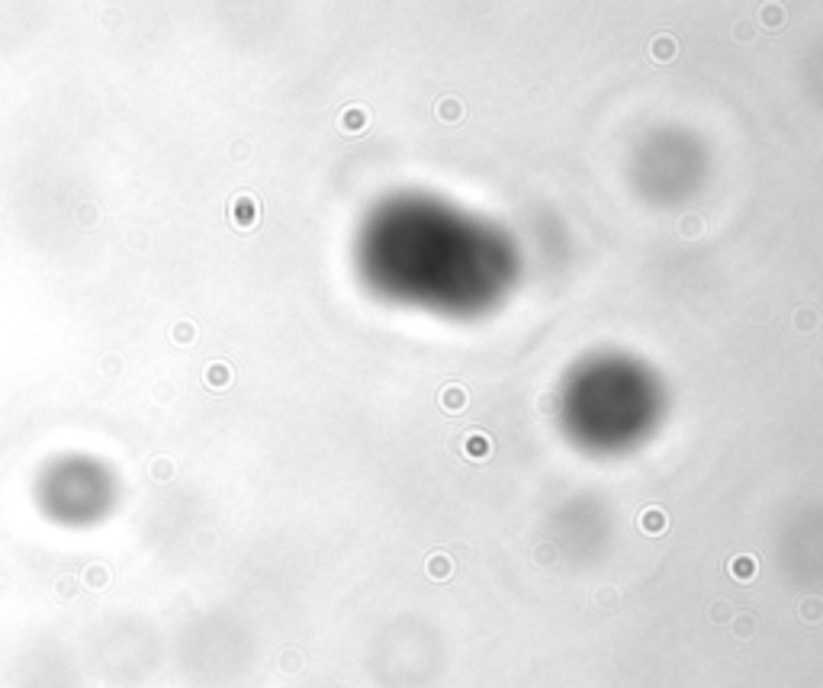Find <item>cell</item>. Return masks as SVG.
<instances>
[{"label":"cell","mask_w":823,"mask_h":688,"mask_svg":"<svg viewBox=\"0 0 823 688\" xmlns=\"http://www.w3.org/2000/svg\"><path fill=\"white\" fill-rule=\"evenodd\" d=\"M441 402H444V408H447V412H460V408L466 405V396H463V389H460V386H454V389H444V399Z\"/></svg>","instance_id":"1"},{"label":"cell","mask_w":823,"mask_h":688,"mask_svg":"<svg viewBox=\"0 0 823 688\" xmlns=\"http://www.w3.org/2000/svg\"><path fill=\"white\" fill-rule=\"evenodd\" d=\"M643 528L647 531H663L666 528V514L656 512V508H650V512L643 514Z\"/></svg>","instance_id":"2"},{"label":"cell","mask_w":823,"mask_h":688,"mask_svg":"<svg viewBox=\"0 0 823 688\" xmlns=\"http://www.w3.org/2000/svg\"><path fill=\"white\" fill-rule=\"evenodd\" d=\"M470 454L473 457H486L489 454V441L486 438H470Z\"/></svg>","instance_id":"3"},{"label":"cell","mask_w":823,"mask_h":688,"mask_svg":"<svg viewBox=\"0 0 823 688\" xmlns=\"http://www.w3.org/2000/svg\"><path fill=\"white\" fill-rule=\"evenodd\" d=\"M441 119H460V106L457 103H444L441 106Z\"/></svg>","instance_id":"4"},{"label":"cell","mask_w":823,"mask_h":688,"mask_svg":"<svg viewBox=\"0 0 823 688\" xmlns=\"http://www.w3.org/2000/svg\"><path fill=\"white\" fill-rule=\"evenodd\" d=\"M659 48V58H669L672 55V39H659V42H653V52Z\"/></svg>","instance_id":"5"},{"label":"cell","mask_w":823,"mask_h":688,"mask_svg":"<svg viewBox=\"0 0 823 688\" xmlns=\"http://www.w3.org/2000/svg\"><path fill=\"white\" fill-rule=\"evenodd\" d=\"M765 20H769V26H778V20H782V10L775 7V4H769L765 7Z\"/></svg>","instance_id":"6"}]
</instances>
